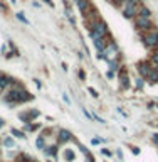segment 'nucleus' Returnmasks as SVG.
<instances>
[{
  "label": "nucleus",
  "mask_w": 158,
  "mask_h": 162,
  "mask_svg": "<svg viewBox=\"0 0 158 162\" xmlns=\"http://www.w3.org/2000/svg\"><path fill=\"white\" fill-rule=\"evenodd\" d=\"M153 64H155V66H158V52H155V54H153Z\"/></svg>",
  "instance_id": "obj_16"
},
{
  "label": "nucleus",
  "mask_w": 158,
  "mask_h": 162,
  "mask_svg": "<svg viewBox=\"0 0 158 162\" xmlns=\"http://www.w3.org/2000/svg\"><path fill=\"white\" fill-rule=\"evenodd\" d=\"M12 134H14L15 137H19V139H24V137H26V134H22L20 130H15V128H12Z\"/></svg>",
  "instance_id": "obj_11"
},
{
  "label": "nucleus",
  "mask_w": 158,
  "mask_h": 162,
  "mask_svg": "<svg viewBox=\"0 0 158 162\" xmlns=\"http://www.w3.org/2000/svg\"><path fill=\"white\" fill-rule=\"evenodd\" d=\"M14 80H9V78L5 76V74H2L0 73V88H5L7 85H9V83H12Z\"/></svg>",
  "instance_id": "obj_8"
},
{
  "label": "nucleus",
  "mask_w": 158,
  "mask_h": 162,
  "mask_svg": "<svg viewBox=\"0 0 158 162\" xmlns=\"http://www.w3.org/2000/svg\"><path fill=\"white\" fill-rule=\"evenodd\" d=\"M49 154V155H56V147H47V150H45Z\"/></svg>",
  "instance_id": "obj_14"
},
{
  "label": "nucleus",
  "mask_w": 158,
  "mask_h": 162,
  "mask_svg": "<svg viewBox=\"0 0 158 162\" xmlns=\"http://www.w3.org/2000/svg\"><path fill=\"white\" fill-rule=\"evenodd\" d=\"M64 157L67 160H74V152L72 150H69V149H66V152H64Z\"/></svg>",
  "instance_id": "obj_10"
},
{
  "label": "nucleus",
  "mask_w": 158,
  "mask_h": 162,
  "mask_svg": "<svg viewBox=\"0 0 158 162\" xmlns=\"http://www.w3.org/2000/svg\"><path fill=\"white\" fill-rule=\"evenodd\" d=\"M17 17H19V20H22V22H26V24H27V20H26V17H24L22 14H17Z\"/></svg>",
  "instance_id": "obj_17"
},
{
  "label": "nucleus",
  "mask_w": 158,
  "mask_h": 162,
  "mask_svg": "<svg viewBox=\"0 0 158 162\" xmlns=\"http://www.w3.org/2000/svg\"><path fill=\"white\" fill-rule=\"evenodd\" d=\"M59 140L61 142H67V140H71V134L67 130H61L59 132Z\"/></svg>",
  "instance_id": "obj_7"
},
{
  "label": "nucleus",
  "mask_w": 158,
  "mask_h": 162,
  "mask_svg": "<svg viewBox=\"0 0 158 162\" xmlns=\"http://www.w3.org/2000/svg\"><path fill=\"white\" fill-rule=\"evenodd\" d=\"M124 15L126 17H133L136 15V0H124Z\"/></svg>",
  "instance_id": "obj_3"
},
{
  "label": "nucleus",
  "mask_w": 158,
  "mask_h": 162,
  "mask_svg": "<svg viewBox=\"0 0 158 162\" xmlns=\"http://www.w3.org/2000/svg\"><path fill=\"white\" fill-rule=\"evenodd\" d=\"M5 145H7V147H14V140H12V139H5Z\"/></svg>",
  "instance_id": "obj_15"
},
{
  "label": "nucleus",
  "mask_w": 158,
  "mask_h": 162,
  "mask_svg": "<svg viewBox=\"0 0 158 162\" xmlns=\"http://www.w3.org/2000/svg\"><path fill=\"white\" fill-rule=\"evenodd\" d=\"M76 2H77V0H76Z\"/></svg>",
  "instance_id": "obj_20"
},
{
  "label": "nucleus",
  "mask_w": 158,
  "mask_h": 162,
  "mask_svg": "<svg viewBox=\"0 0 158 162\" xmlns=\"http://www.w3.org/2000/svg\"><path fill=\"white\" fill-rule=\"evenodd\" d=\"M106 34H108V26L103 20H98V22L94 24V27L91 29V37H93V41L99 39V37H105Z\"/></svg>",
  "instance_id": "obj_1"
},
{
  "label": "nucleus",
  "mask_w": 158,
  "mask_h": 162,
  "mask_svg": "<svg viewBox=\"0 0 158 162\" xmlns=\"http://www.w3.org/2000/svg\"><path fill=\"white\" fill-rule=\"evenodd\" d=\"M140 15H145V17H150V10L145 9V7H141L140 9Z\"/></svg>",
  "instance_id": "obj_13"
},
{
  "label": "nucleus",
  "mask_w": 158,
  "mask_h": 162,
  "mask_svg": "<svg viewBox=\"0 0 158 162\" xmlns=\"http://www.w3.org/2000/svg\"><path fill=\"white\" fill-rule=\"evenodd\" d=\"M135 22H136V27H138V29H150V27H151L148 17H145V15H138Z\"/></svg>",
  "instance_id": "obj_4"
},
{
  "label": "nucleus",
  "mask_w": 158,
  "mask_h": 162,
  "mask_svg": "<svg viewBox=\"0 0 158 162\" xmlns=\"http://www.w3.org/2000/svg\"><path fill=\"white\" fill-rule=\"evenodd\" d=\"M35 145H37V149H44V137H39L37 142H35Z\"/></svg>",
  "instance_id": "obj_12"
},
{
  "label": "nucleus",
  "mask_w": 158,
  "mask_h": 162,
  "mask_svg": "<svg viewBox=\"0 0 158 162\" xmlns=\"http://www.w3.org/2000/svg\"><path fill=\"white\" fill-rule=\"evenodd\" d=\"M138 69H140V74H141L143 78H148L150 73L153 71V68H151V66H150L148 63H141V64L138 66Z\"/></svg>",
  "instance_id": "obj_5"
},
{
  "label": "nucleus",
  "mask_w": 158,
  "mask_h": 162,
  "mask_svg": "<svg viewBox=\"0 0 158 162\" xmlns=\"http://www.w3.org/2000/svg\"><path fill=\"white\" fill-rule=\"evenodd\" d=\"M136 86H138V88H141V86H143V80H138V83H136Z\"/></svg>",
  "instance_id": "obj_18"
},
{
  "label": "nucleus",
  "mask_w": 158,
  "mask_h": 162,
  "mask_svg": "<svg viewBox=\"0 0 158 162\" xmlns=\"http://www.w3.org/2000/svg\"><path fill=\"white\" fill-rule=\"evenodd\" d=\"M2 127H3V120L0 118V128H2Z\"/></svg>",
  "instance_id": "obj_19"
},
{
  "label": "nucleus",
  "mask_w": 158,
  "mask_h": 162,
  "mask_svg": "<svg viewBox=\"0 0 158 162\" xmlns=\"http://www.w3.org/2000/svg\"><path fill=\"white\" fill-rule=\"evenodd\" d=\"M119 80H121V85H123V88H128L130 86V83H128V74L126 73H121V76H119Z\"/></svg>",
  "instance_id": "obj_9"
},
{
  "label": "nucleus",
  "mask_w": 158,
  "mask_h": 162,
  "mask_svg": "<svg viewBox=\"0 0 158 162\" xmlns=\"http://www.w3.org/2000/svg\"><path fill=\"white\" fill-rule=\"evenodd\" d=\"M143 41H145V44H146L148 47H158V32H155V31L148 32Z\"/></svg>",
  "instance_id": "obj_2"
},
{
  "label": "nucleus",
  "mask_w": 158,
  "mask_h": 162,
  "mask_svg": "<svg viewBox=\"0 0 158 162\" xmlns=\"http://www.w3.org/2000/svg\"><path fill=\"white\" fill-rule=\"evenodd\" d=\"M77 7H79V10L84 14V12L91 7V0H77Z\"/></svg>",
  "instance_id": "obj_6"
}]
</instances>
